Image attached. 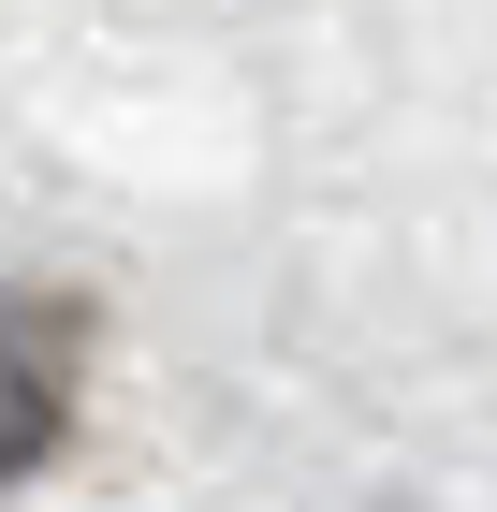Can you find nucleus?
<instances>
[{
    "label": "nucleus",
    "instance_id": "f257e3e1",
    "mask_svg": "<svg viewBox=\"0 0 497 512\" xmlns=\"http://www.w3.org/2000/svg\"><path fill=\"white\" fill-rule=\"evenodd\" d=\"M74 381H88V308L44 278H0V483H30L74 439Z\"/></svg>",
    "mask_w": 497,
    "mask_h": 512
}]
</instances>
